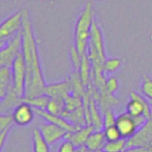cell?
<instances>
[{"label":"cell","mask_w":152,"mask_h":152,"mask_svg":"<svg viewBox=\"0 0 152 152\" xmlns=\"http://www.w3.org/2000/svg\"><path fill=\"white\" fill-rule=\"evenodd\" d=\"M22 53L27 69L25 97L42 95L46 90V82L40 65L37 40L34 36L30 14L27 8L22 10Z\"/></svg>","instance_id":"6da1fadb"},{"label":"cell","mask_w":152,"mask_h":152,"mask_svg":"<svg viewBox=\"0 0 152 152\" xmlns=\"http://www.w3.org/2000/svg\"><path fill=\"white\" fill-rule=\"evenodd\" d=\"M94 21V10L91 2H87L86 5L80 12L75 25L74 31V46L80 52L81 55H84L87 52L92 24Z\"/></svg>","instance_id":"7a4b0ae2"},{"label":"cell","mask_w":152,"mask_h":152,"mask_svg":"<svg viewBox=\"0 0 152 152\" xmlns=\"http://www.w3.org/2000/svg\"><path fill=\"white\" fill-rule=\"evenodd\" d=\"M22 50V29L6 39L0 49V67H12L17 55Z\"/></svg>","instance_id":"3957f363"},{"label":"cell","mask_w":152,"mask_h":152,"mask_svg":"<svg viewBox=\"0 0 152 152\" xmlns=\"http://www.w3.org/2000/svg\"><path fill=\"white\" fill-rule=\"evenodd\" d=\"M12 89L15 93L20 98L25 96V88H26V77L27 69L25 59L23 56V53L21 51L17 55L14 63L12 66Z\"/></svg>","instance_id":"277c9868"},{"label":"cell","mask_w":152,"mask_h":152,"mask_svg":"<svg viewBox=\"0 0 152 152\" xmlns=\"http://www.w3.org/2000/svg\"><path fill=\"white\" fill-rule=\"evenodd\" d=\"M147 121L144 116L132 117L128 113H122L118 117H116L115 125L118 127L121 137L123 139H129L134 134V132Z\"/></svg>","instance_id":"5b68a950"},{"label":"cell","mask_w":152,"mask_h":152,"mask_svg":"<svg viewBox=\"0 0 152 152\" xmlns=\"http://www.w3.org/2000/svg\"><path fill=\"white\" fill-rule=\"evenodd\" d=\"M129 102L126 104V113L132 115V117L144 116L146 119H149L152 115V106L150 102L146 100L139 93L132 91L129 93Z\"/></svg>","instance_id":"8992f818"},{"label":"cell","mask_w":152,"mask_h":152,"mask_svg":"<svg viewBox=\"0 0 152 152\" xmlns=\"http://www.w3.org/2000/svg\"><path fill=\"white\" fill-rule=\"evenodd\" d=\"M143 146H152V115L134 136L126 140V148Z\"/></svg>","instance_id":"52a82bcc"},{"label":"cell","mask_w":152,"mask_h":152,"mask_svg":"<svg viewBox=\"0 0 152 152\" xmlns=\"http://www.w3.org/2000/svg\"><path fill=\"white\" fill-rule=\"evenodd\" d=\"M22 29V10L0 24V40H6Z\"/></svg>","instance_id":"ba28073f"},{"label":"cell","mask_w":152,"mask_h":152,"mask_svg":"<svg viewBox=\"0 0 152 152\" xmlns=\"http://www.w3.org/2000/svg\"><path fill=\"white\" fill-rule=\"evenodd\" d=\"M34 109L33 107L25 102H21L12 113L14 122L18 125L25 126L30 124L34 118Z\"/></svg>","instance_id":"9c48e42d"},{"label":"cell","mask_w":152,"mask_h":152,"mask_svg":"<svg viewBox=\"0 0 152 152\" xmlns=\"http://www.w3.org/2000/svg\"><path fill=\"white\" fill-rule=\"evenodd\" d=\"M39 132L49 145L54 144L61 139H65V137L68 134L67 130L60 127L59 125L51 123V122L42 123L39 127Z\"/></svg>","instance_id":"30bf717a"},{"label":"cell","mask_w":152,"mask_h":152,"mask_svg":"<svg viewBox=\"0 0 152 152\" xmlns=\"http://www.w3.org/2000/svg\"><path fill=\"white\" fill-rule=\"evenodd\" d=\"M34 112L37 115H39L40 117H42L46 121L54 123V124H56V125H59L60 127L67 130L68 132H76V130H78L79 128H80V126H77V125H75V124H72V122H69L65 117L61 116V115L52 114V113L48 112L47 110H42V109H34ZM81 127H82V126H81Z\"/></svg>","instance_id":"8fae6325"},{"label":"cell","mask_w":152,"mask_h":152,"mask_svg":"<svg viewBox=\"0 0 152 152\" xmlns=\"http://www.w3.org/2000/svg\"><path fill=\"white\" fill-rule=\"evenodd\" d=\"M45 94L50 96L51 98H57V99L65 100L72 94L69 82L67 80V81H64V82L56 83V84L47 85Z\"/></svg>","instance_id":"7c38bea8"},{"label":"cell","mask_w":152,"mask_h":152,"mask_svg":"<svg viewBox=\"0 0 152 152\" xmlns=\"http://www.w3.org/2000/svg\"><path fill=\"white\" fill-rule=\"evenodd\" d=\"M89 45H91L92 47L97 50V52L99 53L100 57L102 60H106V52H104V36H102V32L100 29L98 23L95 20L93 21L91 28V33H90V39H89Z\"/></svg>","instance_id":"4fadbf2b"},{"label":"cell","mask_w":152,"mask_h":152,"mask_svg":"<svg viewBox=\"0 0 152 152\" xmlns=\"http://www.w3.org/2000/svg\"><path fill=\"white\" fill-rule=\"evenodd\" d=\"M94 130L95 129H94V127L92 125H85L80 127L76 132H68L67 136L65 137V139H68L69 141H72L76 147H80L82 145H85L88 137Z\"/></svg>","instance_id":"5bb4252c"},{"label":"cell","mask_w":152,"mask_h":152,"mask_svg":"<svg viewBox=\"0 0 152 152\" xmlns=\"http://www.w3.org/2000/svg\"><path fill=\"white\" fill-rule=\"evenodd\" d=\"M12 88V67H0V102L7 96Z\"/></svg>","instance_id":"9a60e30c"},{"label":"cell","mask_w":152,"mask_h":152,"mask_svg":"<svg viewBox=\"0 0 152 152\" xmlns=\"http://www.w3.org/2000/svg\"><path fill=\"white\" fill-rule=\"evenodd\" d=\"M90 89V88H88ZM91 91V89H90ZM92 94V92H91ZM89 111H90V124L94 127L95 130H102L104 129V121L102 118V112H100L99 107L97 106V102L91 95L90 104H89Z\"/></svg>","instance_id":"2e32d148"},{"label":"cell","mask_w":152,"mask_h":152,"mask_svg":"<svg viewBox=\"0 0 152 152\" xmlns=\"http://www.w3.org/2000/svg\"><path fill=\"white\" fill-rule=\"evenodd\" d=\"M68 82H69L72 94H76V95H79L81 97H83L86 94L87 88L85 87L84 83H83L79 70H74L70 74L69 78H68Z\"/></svg>","instance_id":"e0dca14e"},{"label":"cell","mask_w":152,"mask_h":152,"mask_svg":"<svg viewBox=\"0 0 152 152\" xmlns=\"http://www.w3.org/2000/svg\"><path fill=\"white\" fill-rule=\"evenodd\" d=\"M79 72H80V76L82 78V81L84 83L85 87L88 88L91 83L92 64L87 52L84 55H82V61H81V66L79 68Z\"/></svg>","instance_id":"ac0fdd59"},{"label":"cell","mask_w":152,"mask_h":152,"mask_svg":"<svg viewBox=\"0 0 152 152\" xmlns=\"http://www.w3.org/2000/svg\"><path fill=\"white\" fill-rule=\"evenodd\" d=\"M106 142L107 140L104 138V130H94L88 137L85 145L90 150H99V149H102Z\"/></svg>","instance_id":"d6986e66"},{"label":"cell","mask_w":152,"mask_h":152,"mask_svg":"<svg viewBox=\"0 0 152 152\" xmlns=\"http://www.w3.org/2000/svg\"><path fill=\"white\" fill-rule=\"evenodd\" d=\"M32 143L34 152H50V145L47 143L37 128H34L32 132Z\"/></svg>","instance_id":"ffe728a7"},{"label":"cell","mask_w":152,"mask_h":152,"mask_svg":"<svg viewBox=\"0 0 152 152\" xmlns=\"http://www.w3.org/2000/svg\"><path fill=\"white\" fill-rule=\"evenodd\" d=\"M49 100H50V96L47 94H42V95L34 96V97H23L22 102H25L29 104L30 106L33 107L34 109H42V110H46L48 107Z\"/></svg>","instance_id":"44dd1931"},{"label":"cell","mask_w":152,"mask_h":152,"mask_svg":"<svg viewBox=\"0 0 152 152\" xmlns=\"http://www.w3.org/2000/svg\"><path fill=\"white\" fill-rule=\"evenodd\" d=\"M126 149V139L116 141H107L102 147L104 152H123Z\"/></svg>","instance_id":"7402d4cb"},{"label":"cell","mask_w":152,"mask_h":152,"mask_svg":"<svg viewBox=\"0 0 152 152\" xmlns=\"http://www.w3.org/2000/svg\"><path fill=\"white\" fill-rule=\"evenodd\" d=\"M65 100L63 99H57V98H51L49 100L48 107H47L46 110L48 112L52 113L55 115H61L64 111V107H65Z\"/></svg>","instance_id":"603a6c76"},{"label":"cell","mask_w":152,"mask_h":152,"mask_svg":"<svg viewBox=\"0 0 152 152\" xmlns=\"http://www.w3.org/2000/svg\"><path fill=\"white\" fill-rule=\"evenodd\" d=\"M121 64H122V60L120 58H116V57H113V58H107L104 62V75L115 72L117 69L120 68Z\"/></svg>","instance_id":"cb8c5ba5"},{"label":"cell","mask_w":152,"mask_h":152,"mask_svg":"<svg viewBox=\"0 0 152 152\" xmlns=\"http://www.w3.org/2000/svg\"><path fill=\"white\" fill-rule=\"evenodd\" d=\"M141 91L143 95L149 100H152V78L143 75L142 83H141Z\"/></svg>","instance_id":"d4e9b609"},{"label":"cell","mask_w":152,"mask_h":152,"mask_svg":"<svg viewBox=\"0 0 152 152\" xmlns=\"http://www.w3.org/2000/svg\"><path fill=\"white\" fill-rule=\"evenodd\" d=\"M104 138H106L107 141H116V140H120L122 139L121 134L119 132L118 127L116 125H110L107 126V127H104Z\"/></svg>","instance_id":"484cf974"},{"label":"cell","mask_w":152,"mask_h":152,"mask_svg":"<svg viewBox=\"0 0 152 152\" xmlns=\"http://www.w3.org/2000/svg\"><path fill=\"white\" fill-rule=\"evenodd\" d=\"M69 55H70V60H72V64L74 66L75 70H79L81 66V61H82V55L80 54L77 48L75 46L70 47L69 50Z\"/></svg>","instance_id":"4316f807"},{"label":"cell","mask_w":152,"mask_h":152,"mask_svg":"<svg viewBox=\"0 0 152 152\" xmlns=\"http://www.w3.org/2000/svg\"><path fill=\"white\" fill-rule=\"evenodd\" d=\"M106 90L111 94H114L118 91L119 88V81L116 77H110V78L106 79Z\"/></svg>","instance_id":"83f0119b"},{"label":"cell","mask_w":152,"mask_h":152,"mask_svg":"<svg viewBox=\"0 0 152 152\" xmlns=\"http://www.w3.org/2000/svg\"><path fill=\"white\" fill-rule=\"evenodd\" d=\"M12 123H14V119L10 114H2L0 113V134L4 130L10 128Z\"/></svg>","instance_id":"f1b7e54d"},{"label":"cell","mask_w":152,"mask_h":152,"mask_svg":"<svg viewBox=\"0 0 152 152\" xmlns=\"http://www.w3.org/2000/svg\"><path fill=\"white\" fill-rule=\"evenodd\" d=\"M102 121H104V127L114 125L115 122H116V117H115L112 109H109L102 114Z\"/></svg>","instance_id":"f546056e"},{"label":"cell","mask_w":152,"mask_h":152,"mask_svg":"<svg viewBox=\"0 0 152 152\" xmlns=\"http://www.w3.org/2000/svg\"><path fill=\"white\" fill-rule=\"evenodd\" d=\"M76 149L77 147L74 145V143L68 139H65V141L59 146L58 152H76Z\"/></svg>","instance_id":"4dcf8cb0"},{"label":"cell","mask_w":152,"mask_h":152,"mask_svg":"<svg viewBox=\"0 0 152 152\" xmlns=\"http://www.w3.org/2000/svg\"><path fill=\"white\" fill-rule=\"evenodd\" d=\"M123 152H152V146L134 147V148H126Z\"/></svg>","instance_id":"1f68e13d"},{"label":"cell","mask_w":152,"mask_h":152,"mask_svg":"<svg viewBox=\"0 0 152 152\" xmlns=\"http://www.w3.org/2000/svg\"><path fill=\"white\" fill-rule=\"evenodd\" d=\"M10 128H8V129L4 130L3 132L0 134V152H1L2 148H3V145H4V143H5L6 138H7V134H8V132H10Z\"/></svg>","instance_id":"d6a6232c"},{"label":"cell","mask_w":152,"mask_h":152,"mask_svg":"<svg viewBox=\"0 0 152 152\" xmlns=\"http://www.w3.org/2000/svg\"><path fill=\"white\" fill-rule=\"evenodd\" d=\"M5 44H6V40H0V49H1Z\"/></svg>","instance_id":"836d02e7"},{"label":"cell","mask_w":152,"mask_h":152,"mask_svg":"<svg viewBox=\"0 0 152 152\" xmlns=\"http://www.w3.org/2000/svg\"><path fill=\"white\" fill-rule=\"evenodd\" d=\"M149 102H150V104H151V106H152V100H149Z\"/></svg>","instance_id":"e575fe53"}]
</instances>
